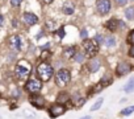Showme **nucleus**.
Masks as SVG:
<instances>
[{
  "label": "nucleus",
  "mask_w": 134,
  "mask_h": 119,
  "mask_svg": "<svg viewBox=\"0 0 134 119\" xmlns=\"http://www.w3.org/2000/svg\"><path fill=\"white\" fill-rule=\"evenodd\" d=\"M82 46H83V52H84L86 56L90 57V58L96 57L97 53H99V49H100V45H99L93 38H87V40H84L83 44H82Z\"/></svg>",
  "instance_id": "423d86ee"
},
{
  "label": "nucleus",
  "mask_w": 134,
  "mask_h": 119,
  "mask_svg": "<svg viewBox=\"0 0 134 119\" xmlns=\"http://www.w3.org/2000/svg\"><path fill=\"white\" fill-rule=\"evenodd\" d=\"M105 28L109 31V32H116L118 29V20L117 19H109L107 23H105Z\"/></svg>",
  "instance_id": "aec40b11"
},
{
  "label": "nucleus",
  "mask_w": 134,
  "mask_h": 119,
  "mask_svg": "<svg viewBox=\"0 0 134 119\" xmlns=\"http://www.w3.org/2000/svg\"><path fill=\"white\" fill-rule=\"evenodd\" d=\"M9 3H11V6L13 8H19L21 6V3H23V0H9Z\"/></svg>",
  "instance_id": "7c9ffc66"
},
{
  "label": "nucleus",
  "mask_w": 134,
  "mask_h": 119,
  "mask_svg": "<svg viewBox=\"0 0 134 119\" xmlns=\"http://www.w3.org/2000/svg\"><path fill=\"white\" fill-rule=\"evenodd\" d=\"M79 119H92V116H91V115H83V116H80Z\"/></svg>",
  "instance_id": "79ce46f5"
},
{
  "label": "nucleus",
  "mask_w": 134,
  "mask_h": 119,
  "mask_svg": "<svg viewBox=\"0 0 134 119\" xmlns=\"http://www.w3.org/2000/svg\"><path fill=\"white\" fill-rule=\"evenodd\" d=\"M127 2H129V0H114V3H116L118 7H125V6L127 4Z\"/></svg>",
  "instance_id": "f704fd0d"
},
{
  "label": "nucleus",
  "mask_w": 134,
  "mask_h": 119,
  "mask_svg": "<svg viewBox=\"0 0 134 119\" xmlns=\"http://www.w3.org/2000/svg\"><path fill=\"white\" fill-rule=\"evenodd\" d=\"M55 34H57V37H58V38L63 40V38H64V36H66L64 27H60V28H58V29H57V32H55Z\"/></svg>",
  "instance_id": "c85d7f7f"
},
{
  "label": "nucleus",
  "mask_w": 134,
  "mask_h": 119,
  "mask_svg": "<svg viewBox=\"0 0 134 119\" xmlns=\"http://www.w3.org/2000/svg\"><path fill=\"white\" fill-rule=\"evenodd\" d=\"M104 89L99 85V83H95V85H92L91 87H88L87 89V93H86V97L90 99L91 97H93V95H96V94H99V93H101Z\"/></svg>",
  "instance_id": "a211bd4d"
},
{
  "label": "nucleus",
  "mask_w": 134,
  "mask_h": 119,
  "mask_svg": "<svg viewBox=\"0 0 134 119\" xmlns=\"http://www.w3.org/2000/svg\"><path fill=\"white\" fill-rule=\"evenodd\" d=\"M46 112H47V115H49L50 119H57V118H59V116H62V115H64L67 112V107L64 105H60V103L54 102V103H51V105L47 106Z\"/></svg>",
  "instance_id": "0eeeda50"
},
{
  "label": "nucleus",
  "mask_w": 134,
  "mask_h": 119,
  "mask_svg": "<svg viewBox=\"0 0 134 119\" xmlns=\"http://www.w3.org/2000/svg\"><path fill=\"white\" fill-rule=\"evenodd\" d=\"M100 69H101V60H100V58L92 57V58L88 60V62H87V70H88L91 74L97 73Z\"/></svg>",
  "instance_id": "ddd939ff"
},
{
  "label": "nucleus",
  "mask_w": 134,
  "mask_h": 119,
  "mask_svg": "<svg viewBox=\"0 0 134 119\" xmlns=\"http://www.w3.org/2000/svg\"><path fill=\"white\" fill-rule=\"evenodd\" d=\"M130 2H133V3H134V0H130Z\"/></svg>",
  "instance_id": "a18cd8bd"
},
{
  "label": "nucleus",
  "mask_w": 134,
  "mask_h": 119,
  "mask_svg": "<svg viewBox=\"0 0 134 119\" xmlns=\"http://www.w3.org/2000/svg\"><path fill=\"white\" fill-rule=\"evenodd\" d=\"M75 53H76V46H74V45L64 46L62 49V58H64V60H72Z\"/></svg>",
  "instance_id": "dca6fc26"
},
{
  "label": "nucleus",
  "mask_w": 134,
  "mask_h": 119,
  "mask_svg": "<svg viewBox=\"0 0 134 119\" xmlns=\"http://www.w3.org/2000/svg\"><path fill=\"white\" fill-rule=\"evenodd\" d=\"M80 38H82L83 41L88 38V32H87V29H86V28H83V29L80 31Z\"/></svg>",
  "instance_id": "473e14b6"
},
{
  "label": "nucleus",
  "mask_w": 134,
  "mask_h": 119,
  "mask_svg": "<svg viewBox=\"0 0 134 119\" xmlns=\"http://www.w3.org/2000/svg\"><path fill=\"white\" fill-rule=\"evenodd\" d=\"M131 114H134V105L127 106V107H124V108L120 111V115H121V116H129V115H131Z\"/></svg>",
  "instance_id": "b1692460"
},
{
  "label": "nucleus",
  "mask_w": 134,
  "mask_h": 119,
  "mask_svg": "<svg viewBox=\"0 0 134 119\" xmlns=\"http://www.w3.org/2000/svg\"><path fill=\"white\" fill-rule=\"evenodd\" d=\"M62 12H63V15H66V16L74 15V12H75V6H74V3H70V2L64 3L63 7H62Z\"/></svg>",
  "instance_id": "6ab92c4d"
},
{
  "label": "nucleus",
  "mask_w": 134,
  "mask_h": 119,
  "mask_svg": "<svg viewBox=\"0 0 134 119\" xmlns=\"http://www.w3.org/2000/svg\"><path fill=\"white\" fill-rule=\"evenodd\" d=\"M4 21H5V19H4V15H2V13H0V28H2V27L4 25Z\"/></svg>",
  "instance_id": "58836bf2"
},
{
  "label": "nucleus",
  "mask_w": 134,
  "mask_h": 119,
  "mask_svg": "<svg viewBox=\"0 0 134 119\" xmlns=\"http://www.w3.org/2000/svg\"><path fill=\"white\" fill-rule=\"evenodd\" d=\"M28 102H29V105L32 106V107H34L36 110H46L47 108V99H46V97L42 94V93H40V94H30V95H28Z\"/></svg>",
  "instance_id": "39448f33"
},
{
  "label": "nucleus",
  "mask_w": 134,
  "mask_h": 119,
  "mask_svg": "<svg viewBox=\"0 0 134 119\" xmlns=\"http://www.w3.org/2000/svg\"><path fill=\"white\" fill-rule=\"evenodd\" d=\"M33 73V65L28 61L26 58H21L15 64L13 68V77L16 78V81H26L28 78H30Z\"/></svg>",
  "instance_id": "f257e3e1"
},
{
  "label": "nucleus",
  "mask_w": 134,
  "mask_h": 119,
  "mask_svg": "<svg viewBox=\"0 0 134 119\" xmlns=\"http://www.w3.org/2000/svg\"><path fill=\"white\" fill-rule=\"evenodd\" d=\"M8 44H9V48L11 50L19 53L23 50L24 48V41H23V37L20 34H12L9 38H8Z\"/></svg>",
  "instance_id": "9d476101"
},
{
  "label": "nucleus",
  "mask_w": 134,
  "mask_h": 119,
  "mask_svg": "<svg viewBox=\"0 0 134 119\" xmlns=\"http://www.w3.org/2000/svg\"><path fill=\"white\" fill-rule=\"evenodd\" d=\"M127 56H129L130 58H134V45H130V48H129V50H127Z\"/></svg>",
  "instance_id": "e433bc0d"
},
{
  "label": "nucleus",
  "mask_w": 134,
  "mask_h": 119,
  "mask_svg": "<svg viewBox=\"0 0 134 119\" xmlns=\"http://www.w3.org/2000/svg\"><path fill=\"white\" fill-rule=\"evenodd\" d=\"M127 42H129L130 45H134V29L130 31V33L127 34Z\"/></svg>",
  "instance_id": "2f4dec72"
},
{
  "label": "nucleus",
  "mask_w": 134,
  "mask_h": 119,
  "mask_svg": "<svg viewBox=\"0 0 134 119\" xmlns=\"http://www.w3.org/2000/svg\"><path fill=\"white\" fill-rule=\"evenodd\" d=\"M86 60H87L86 53H84V52H80V50H76V53H75V56H74V58H72V61L82 65V64L86 62Z\"/></svg>",
  "instance_id": "4be33fe9"
},
{
  "label": "nucleus",
  "mask_w": 134,
  "mask_h": 119,
  "mask_svg": "<svg viewBox=\"0 0 134 119\" xmlns=\"http://www.w3.org/2000/svg\"><path fill=\"white\" fill-rule=\"evenodd\" d=\"M124 15H125V17H126L127 20H134V6L127 7V8L125 9Z\"/></svg>",
  "instance_id": "a878e982"
},
{
  "label": "nucleus",
  "mask_w": 134,
  "mask_h": 119,
  "mask_svg": "<svg viewBox=\"0 0 134 119\" xmlns=\"http://www.w3.org/2000/svg\"><path fill=\"white\" fill-rule=\"evenodd\" d=\"M122 90H124L125 94H131V93H134V77H131V78L127 80V82L122 86Z\"/></svg>",
  "instance_id": "412c9836"
},
{
  "label": "nucleus",
  "mask_w": 134,
  "mask_h": 119,
  "mask_svg": "<svg viewBox=\"0 0 134 119\" xmlns=\"http://www.w3.org/2000/svg\"><path fill=\"white\" fill-rule=\"evenodd\" d=\"M34 73H36V77L40 81H42L43 83H47V82H50L54 78L55 69H54V66H53L51 62H49V61H41V62H38L36 65Z\"/></svg>",
  "instance_id": "f03ea898"
},
{
  "label": "nucleus",
  "mask_w": 134,
  "mask_h": 119,
  "mask_svg": "<svg viewBox=\"0 0 134 119\" xmlns=\"http://www.w3.org/2000/svg\"><path fill=\"white\" fill-rule=\"evenodd\" d=\"M127 101H129V98H126V97H125V98H122V99L120 101V103H125V102H127Z\"/></svg>",
  "instance_id": "c03bdc74"
},
{
  "label": "nucleus",
  "mask_w": 134,
  "mask_h": 119,
  "mask_svg": "<svg viewBox=\"0 0 134 119\" xmlns=\"http://www.w3.org/2000/svg\"><path fill=\"white\" fill-rule=\"evenodd\" d=\"M93 40L99 44V45H103L104 44V41H105V37H104V34H100V33H97L95 37H93Z\"/></svg>",
  "instance_id": "c756f323"
},
{
  "label": "nucleus",
  "mask_w": 134,
  "mask_h": 119,
  "mask_svg": "<svg viewBox=\"0 0 134 119\" xmlns=\"http://www.w3.org/2000/svg\"><path fill=\"white\" fill-rule=\"evenodd\" d=\"M55 102L57 103H60V105H64L67 108L70 107V102H71V93L67 91V90H59L58 94L55 95Z\"/></svg>",
  "instance_id": "9b49d317"
},
{
  "label": "nucleus",
  "mask_w": 134,
  "mask_h": 119,
  "mask_svg": "<svg viewBox=\"0 0 134 119\" xmlns=\"http://www.w3.org/2000/svg\"><path fill=\"white\" fill-rule=\"evenodd\" d=\"M41 37H43V31H40V32L37 33V37H36V38H37V40H40Z\"/></svg>",
  "instance_id": "a19ab883"
},
{
  "label": "nucleus",
  "mask_w": 134,
  "mask_h": 119,
  "mask_svg": "<svg viewBox=\"0 0 134 119\" xmlns=\"http://www.w3.org/2000/svg\"><path fill=\"white\" fill-rule=\"evenodd\" d=\"M133 69H134V64H133Z\"/></svg>",
  "instance_id": "49530a36"
},
{
  "label": "nucleus",
  "mask_w": 134,
  "mask_h": 119,
  "mask_svg": "<svg viewBox=\"0 0 134 119\" xmlns=\"http://www.w3.org/2000/svg\"><path fill=\"white\" fill-rule=\"evenodd\" d=\"M24 93L26 95H30V94H40L42 93L43 90V82L40 81L37 77H30L28 78L25 82H24Z\"/></svg>",
  "instance_id": "20e7f679"
},
{
  "label": "nucleus",
  "mask_w": 134,
  "mask_h": 119,
  "mask_svg": "<svg viewBox=\"0 0 134 119\" xmlns=\"http://www.w3.org/2000/svg\"><path fill=\"white\" fill-rule=\"evenodd\" d=\"M7 61H8L9 64H12V62H17V58H16V52L11 50V52L8 53V56H7Z\"/></svg>",
  "instance_id": "cd10ccee"
},
{
  "label": "nucleus",
  "mask_w": 134,
  "mask_h": 119,
  "mask_svg": "<svg viewBox=\"0 0 134 119\" xmlns=\"http://www.w3.org/2000/svg\"><path fill=\"white\" fill-rule=\"evenodd\" d=\"M23 20H24L25 25H28V27L37 25L38 21H40L38 16H37L36 13H33V12H25V13L23 15Z\"/></svg>",
  "instance_id": "4468645a"
},
{
  "label": "nucleus",
  "mask_w": 134,
  "mask_h": 119,
  "mask_svg": "<svg viewBox=\"0 0 134 119\" xmlns=\"http://www.w3.org/2000/svg\"><path fill=\"white\" fill-rule=\"evenodd\" d=\"M53 2H54V0H43V3H45V4H47V6H50Z\"/></svg>",
  "instance_id": "37998d69"
},
{
  "label": "nucleus",
  "mask_w": 134,
  "mask_h": 119,
  "mask_svg": "<svg viewBox=\"0 0 134 119\" xmlns=\"http://www.w3.org/2000/svg\"><path fill=\"white\" fill-rule=\"evenodd\" d=\"M24 95V89L23 87H19V86H15L9 90V97L13 102H19Z\"/></svg>",
  "instance_id": "2eb2a0df"
},
{
  "label": "nucleus",
  "mask_w": 134,
  "mask_h": 119,
  "mask_svg": "<svg viewBox=\"0 0 134 119\" xmlns=\"http://www.w3.org/2000/svg\"><path fill=\"white\" fill-rule=\"evenodd\" d=\"M12 27H13V28H17V27H19V21H17V19H12Z\"/></svg>",
  "instance_id": "ea45409f"
},
{
  "label": "nucleus",
  "mask_w": 134,
  "mask_h": 119,
  "mask_svg": "<svg viewBox=\"0 0 134 119\" xmlns=\"http://www.w3.org/2000/svg\"><path fill=\"white\" fill-rule=\"evenodd\" d=\"M126 28V23H124L122 20H118V29H125Z\"/></svg>",
  "instance_id": "4c0bfd02"
},
{
  "label": "nucleus",
  "mask_w": 134,
  "mask_h": 119,
  "mask_svg": "<svg viewBox=\"0 0 134 119\" xmlns=\"http://www.w3.org/2000/svg\"><path fill=\"white\" fill-rule=\"evenodd\" d=\"M45 25H46V29H49L50 32H55V29H57L54 20H47V21L45 23Z\"/></svg>",
  "instance_id": "bb28decb"
},
{
  "label": "nucleus",
  "mask_w": 134,
  "mask_h": 119,
  "mask_svg": "<svg viewBox=\"0 0 134 119\" xmlns=\"http://www.w3.org/2000/svg\"><path fill=\"white\" fill-rule=\"evenodd\" d=\"M23 115H24V116H25L26 119H36V115H34L33 112H28L26 110H25V111L23 112Z\"/></svg>",
  "instance_id": "72a5a7b5"
},
{
  "label": "nucleus",
  "mask_w": 134,
  "mask_h": 119,
  "mask_svg": "<svg viewBox=\"0 0 134 119\" xmlns=\"http://www.w3.org/2000/svg\"><path fill=\"white\" fill-rule=\"evenodd\" d=\"M87 102H88V98H87L86 95H83L82 91H74V93H71L70 107H72V108H75V110H79V108H82Z\"/></svg>",
  "instance_id": "6e6552de"
},
{
  "label": "nucleus",
  "mask_w": 134,
  "mask_h": 119,
  "mask_svg": "<svg viewBox=\"0 0 134 119\" xmlns=\"http://www.w3.org/2000/svg\"><path fill=\"white\" fill-rule=\"evenodd\" d=\"M0 119H2V116H0Z\"/></svg>",
  "instance_id": "de8ad7c7"
},
{
  "label": "nucleus",
  "mask_w": 134,
  "mask_h": 119,
  "mask_svg": "<svg viewBox=\"0 0 134 119\" xmlns=\"http://www.w3.org/2000/svg\"><path fill=\"white\" fill-rule=\"evenodd\" d=\"M103 103H104V98H103V97L97 98V99L92 103V106L90 107V111H91V112H95V111L100 110V108H101V106H103Z\"/></svg>",
  "instance_id": "5701e85b"
},
{
  "label": "nucleus",
  "mask_w": 134,
  "mask_h": 119,
  "mask_svg": "<svg viewBox=\"0 0 134 119\" xmlns=\"http://www.w3.org/2000/svg\"><path fill=\"white\" fill-rule=\"evenodd\" d=\"M131 70H133V64H130L127 61H120L114 68V74L117 78H122V77H126L127 74H130Z\"/></svg>",
  "instance_id": "1a4fd4ad"
},
{
  "label": "nucleus",
  "mask_w": 134,
  "mask_h": 119,
  "mask_svg": "<svg viewBox=\"0 0 134 119\" xmlns=\"http://www.w3.org/2000/svg\"><path fill=\"white\" fill-rule=\"evenodd\" d=\"M50 46H51V44H50V42H46L45 45H41V46H40V50H41V52H45V50H50Z\"/></svg>",
  "instance_id": "c9c22d12"
},
{
  "label": "nucleus",
  "mask_w": 134,
  "mask_h": 119,
  "mask_svg": "<svg viewBox=\"0 0 134 119\" xmlns=\"http://www.w3.org/2000/svg\"><path fill=\"white\" fill-rule=\"evenodd\" d=\"M113 82H114L113 76H110V74H104V76L99 80L97 83H99L103 89H107V87H109L110 85H113Z\"/></svg>",
  "instance_id": "f3484780"
},
{
  "label": "nucleus",
  "mask_w": 134,
  "mask_h": 119,
  "mask_svg": "<svg viewBox=\"0 0 134 119\" xmlns=\"http://www.w3.org/2000/svg\"><path fill=\"white\" fill-rule=\"evenodd\" d=\"M112 9V2L110 0H97L96 2V11L101 15L105 16L110 12Z\"/></svg>",
  "instance_id": "f8f14e48"
},
{
  "label": "nucleus",
  "mask_w": 134,
  "mask_h": 119,
  "mask_svg": "<svg viewBox=\"0 0 134 119\" xmlns=\"http://www.w3.org/2000/svg\"><path fill=\"white\" fill-rule=\"evenodd\" d=\"M104 44H105L107 48H113V46H116V37H114V36H107Z\"/></svg>",
  "instance_id": "393cba45"
},
{
  "label": "nucleus",
  "mask_w": 134,
  "mask_h": 119,
  "mask_svg": "<svg viewBox=\"0 0 134 119\" xmlns=\"http://www.w3.org/2000/svg\"><path fill=\"white\" fill-rule=\"evenodd\" d=\"M54 85L59 89V90H63L69 86L72 81V73L69 68H63V69H59V70H55V74H54Z\"/></svg>",
  "instance_id": "7ed1b4c3"
}]
</instances>
